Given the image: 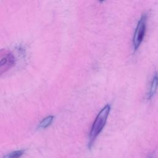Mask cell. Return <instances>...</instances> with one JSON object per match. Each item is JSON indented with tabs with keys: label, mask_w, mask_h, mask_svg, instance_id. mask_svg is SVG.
Instances as JSON below:
<instances>
[{
	"label": "cell",
	"mask_w": 158,
	"mask_h": 158,
	"mask_svg": "<svg viewBox=\"0 0 158 158\" xmlns=\"http://www.w3.org/2000/svg\"><path fill=\"white\" fill-rule=\"evenodd\" d=\"M110 110V105L109 104L106 105L100 110L97 117H96L89 133V148L92 146L96 137L100 133V132L102 131L104 127L105 126L108 115L109 114Z\"/></svg>",
	"instance_id": "obj_1"
},
{
	"label": "cell",
	"mask_w": 158,
	"mask_h": 158,
	"mask_svg": "<svg viewBox=\"0 0 158 158\" xmlns=\"http://www.w3.org/2000/svg\"><path fill=\"white\" fill-rule=\"evenodd\" d=\"M146 20H147V15L143 14L138 22L136 28L134 33L133 40L135 51L137 50V49L139 48L144 36L146 27Z\"/></svg>",
	"instance_id": "obj_2"
},
{
	"label": "cell",
	"mask_w": 158,
	"mask_h": 158,
	"mask_svg": "<svg viewBox=\"0 0 158 158\" xmlns=\"http://www.w3.org/2000/svg\"><path fill=\"white\" fill-rule=\"evenodd\" d=\"M15 63L13 54L7 49L0 50V75L10 69Z\"/></svg>",
	"instance_id": "obj_3"
},
{
	"label": "cell",
	"mask_w": 158,
	"mask_h": 158,
	"mask_svg": "<svg viewBox=\"0 0 158 158\" xmlns=\"http://www.w3.org/2000/svg\"><path fill=\"white\" fill-rule=\"evenodd\" d=\"M157 87H158V73H156L152 78L151 87L148 93V96H147L148 99H150L152 98V97L154 96V94L156 92Z\"/></svg>",
	"instance_id": "obj_4"
},
{
	"label": "cell",
	"mask_w": 158,
	"mask_h": 158,
	"mask_svg": "<svg viewBox=\"0 0 158 158\" xmlns=\"http://www.w3.org/2000/svg\"><path fill=\"white\" fill-rule=\"evenodd\" d=\"M54 117L53 116H48L46 118H44L40 123L39 128H45L48 127L49 125H50L53 120Z\"/></svg>",
	"instance_id": "obj_5"
},
{
	"label": "cell",
	"mask_w": 158,
	"mask_h": 158,
	"mask_svg": "<svg viewBox=\"0 0 158 158\" xmlns=\"http://www.w3.org/2000/svg\"><path fill=\"white\" fill-rule=\"evenodd\" d=\"M24 152V150H17L13 151L4 156L3 158H19L23 154Z\"/></svg>",
	"instance_id": "obj_6"
}]
</instances>
